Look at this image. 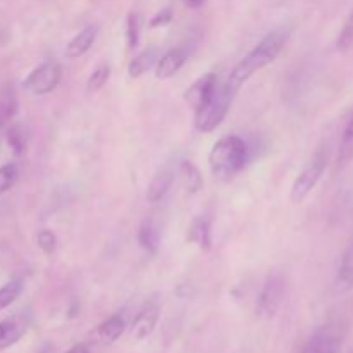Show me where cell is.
<instances>
[{
  "instance_id": "6da1fadb",
  "label": "cell",
  "mask_w": 353,
  "mask_h": 353,
  "mask_svg": "<svg viewBox=\"0 0 353 353\" xmlns=\"http://www.w3.org/2000/svg\"><path fill=\"white\" fill-rule=\"evenodd\" d=\"M290 37L288 28H278V30H272L238 62L233 68V71L228 76L226 83L233 90H240L252 76L257 71L264 69L265 65L271 64L272 61L278 59V55L281 54L283 47L286 45Z\"/></svg>"
},
{
  "instance_id": "7a4b0ae2",
  "label": "cell",
  "mask_w": 353,
  "mask_h": 353,
  "mask_svg": "<svg viewBox=\"0 0 353 353\" xmlns=\"http://www.w3.org/2000/svg\"><path fill=\"white\" fill-rule=\"evenodd\" d=\"M248 161V147L236 134H230L214 143L209 154L210 172L219 181H230Z\"/></svg>"
},
{
  "instance_id": "3957f363",
  "label": "cell",
  "mask_w": 353,
  "mask_h": 353,
  "mask_svg": "<svg viewBox=\"0 0 353 353\" xmlns=\"http://www.w3.org/2000/svg\"><path fill=\"white\" fill-rule=\"evenodd\" d=\"M234 95H236V90L231 88L226 81L219 83L217 88L214 90L212 97L202 107L195 110L193 124H195L196 131L210 133V131L216 130L223 123L224 117L228 116V110H230L231 103H233Z\"/></svg>"
},
{
  "instance_id": "277c9868",
  "label": "cell",
  "mask_w": 353,
  "mask_h": 353,
  "mask_svg": "<svg viewBox=\"0 0 353 353\" xmlns=\"http://www.w3.org/2000/svg\"><path fill=\"white\" fill-rule=\"evenodd\" d=\"M327 162H330V155L324 147H321L319 150L314 154V157L307 162L305 168L300 171V174L296 176V179L292 185V192H290V200L293 203H302L307 196L310 195L314 188L317 186V183L323 178L324 171L327 168Z\"/></svg>"
},
{
  "instance_id": "5b68a950",
  "label": "cell",
  "mask_w": 353,
  "mask_h": 353,
  "mask_svg": "<svg viewBox=\"0 0 353 353\" xmlns=\"http://www.w3.org/2000/svg\"><path fill=\"white\" fill-rule=\"evenodd\" d=\"M345 338V326L340 321H331L317 327L299 353H340Z\"/></svg>"
},
{
  "instance_id": "8992f818",
  "label": "cell",
  "mask_w": 353,
  "mask_h": 353,
  "mask_svg": "<svg viewBox=\"0 0 353 353\" xmlns=\"http://www.w3.org/2000/svg\"><path fill=\"white\" fill-rule=\"evenodd\" d=\"M286 293V283L279 272H271L265 278L264 285H262L261 292H259L257 303H255V310L257 316L262 319H272L278 314L279 307H281L283 299Z\"/></svg>"
},
{
  "instance_id": "52a82bcc",
  "label": "cell",
  "mask_w": 353,
  "mask_h": 353,
  "mask_svg": "<svg viewBox=\"0 0 353 353\" xmlns=\"http://www.w3.org/2000/svg\"><path fill=\"white\" fill-rule=\"evenodd\" d=\"M62 69L57 62L47 61L34 68L30 74L24 78L23 88L26 90L30 95L43 97L47 93L54 92L57 85L61 83Z\"/></svg>"
},
{
  "instance_id": "ba28073f",
  "label": "cell",
  "mask_w": 353,
  "mask_h": 353,
  "mask_svg": "<svg viewBox=\"0 0 353 353\" xmlns=\"http://www.w3.org/2000/svg\"><path fill=\"white\" fill-rule=\"evenodd\" d=\"M159 316H161V300L159 295H152L150 299L145 300L141 309L138 310L133 324H131V336L137 341H143L154 333L157 326Z\"/></svg>"
},
{
  "instance_id": "9c48e42d",
  "label": "cell",
  "mask_w": 353,
  "mask_h": 353,
  "mask_svg": "<svg viewBox=\"0 0 353 353\" xmlns=\"http://www.w3.org/2000/svg\"><path fill=\"white\" fill-rule=\"evenodd\" d=\"M217 85H219V78H217V74H214V72H207V74L200 76V78L185 92L186 103H188L193 110H196L212 97Z\"/></svg>"
},
{
  "instance_id": "30bf717a",
  "label": "cell",
  "mask_w": 353,
  "mask_h": 353,
  "mask_svg": "<svg viewBox=\"0 0 353 353\" xmlns=\"http://www.w3.org/2000/svg\"><path fill=\"white\" fill-rule=\"evenodd\" d=\"M176 168L172 162H165L161 169L154 174L152 181L147 186V200L150 203H159L171 190L174 183Z\"/></svg>"
},
{
  "instance_id": "8fae6325",
  "label": "cell",
  "mask_w": 353,
  "mask_h": 353,
  "mask_svg": "<svg viewBox=\"0 0 353 353\" xmlns=\"http://www.w3.org/2000/svg\"><path fill=\"white\" fill-rule=\"evenodd\" d=\"M28 326H30V319L23 314L3 319L0 323V350H7L16 345L26 334Z\"/></svg>"
},
{
  "instance_id": "7c38bea8",
  "label": "cell",
  "mask_w": 353,
  "mask_h": 353,
  "mask_svg": "<svg viewBox=\"0 0 353 353\" xmlns=\"http://www.w3.org/2000/svg\"><path fill=\"white\" fill-rule=\"evenodd\" d=\"M188 59V50L183 47L171 48L165 52L157 62H155V78L157 79H169L179 72V69L185 65Z\"/></svg>"
},
{
  "instance_id": "4fadbf2b",
  "label": "cell",
  "mask_w": 353,
  "mask_h": 353,
  "mask_svg": "<svg viewBox=\"0 0 353 353\" xmlns=\"http://www.w3.org/2000/svg\"><path fill=\"white\" fill-rule=\"evenodd\" d=\"M126 327V317H124L123 314H114V316H110L109 319H105L99 327H97V338H99L103 345H112L123 336Z\"/></svg>"
},
{
  "instance_id": "5bb4252c",
  "label": "cell",
  "mask_w": 353,
  "mask_h": 353,
  "mask_svg": "<svg viewBox=\"0 0 353 353\" xmlns=\"http://www.w3.org/2000/svg\"><path fill=\"white\" fill-rule=\"evenodd\" d=\"M212 219L209 216H200L193 219L188 228V241L199 245L202 250H210L212 245Z\"/></svg>"
},
{
  "instance_id": "9a60e30c",
  "label": "cell",
  "mask_w": 353,
  "mask_h": 353,
  "mask_svg": "<svg viewBox=\"0 0 353 353\" xmlns=\"http://www.w3.org/2000/svg\"><path fill=\"white\" fill-rule=\"evenodd\" d=\"M334 285L338 292H348L353 288V241L348 243V247L341 254Z\"/></svg>"
},
{
  "instance_id": "2e32d148",
  "label": "cell",
  "mask_w": 353,
  "mask_h": 353,
  "mask_svg": "<svg viewBox=\"0 0 353 353\" xmlns=\"http://www.w3.org/2000/svg\"><path fill=\"white\" fill-rule=\"evenodd\" d=\"M97 38V28L95 26H86L72 38L71 41L65 47V57L69 59H78L81 55H85L86 52L92 48V45L95 43Z\"/></svg>"
},
{
  "instance_id": "e0dca14e",
  "label": "cell",
  "mask_w": 353,
  "mask_h": 353,
  "mask_svg": "<svg viewBox=\"0 0 353 353\" xmlns=\"http://www.w3.org/2000/svg\"><path fill=\"white\" fill-rule=\"evenodd\" d=\"M17 107H19V100H17V93L12 83H6L3 86H0V126H6L16 117Z\"/></svg>"
},
{
  "instance_id": "ac0fdd59",
  "label": "cell",
  "mask_w": 353,
  "mask_h": 353,
  "mask_svg": "<svg viewBox=\"0 0 353 353\" xmlns=\"http://www.w3.org/2000/svg\"><path fill=\"white\" fill-rule=\"evenodd\" d=\"M138 243L147 254H157L159 243H161V231L152 219H145L141 226L138 228Z\"/></svg>"
},
{
  "instance_id": "d6986e66",
  "label": "cell",
  "mask_w": 353,
  "mask_h": 353,
  "mask_svg": "<svg viewBox=\"0 0 353 353\" xmlns=\"http://www.w3.org/2000/svg\"><path fill=\"white\" fill-rule=\"evenodd\" d=\"M157 59H159L157 47H150L147 48V50L141 52V54H138L137 57L130 62V68H128V74H130V78L137 79L140 78V76H143L145 72H148L152 68H154Z\"/></svg>"
},
{
  "instance_id": "ffe728a7",
  "label": "cell",
  "mask_w": 353,
  "mask_h": 353,
  "mask_svg": "<svg viewBox=\"0 0 353 353\" xmlns=\"http://www.w3.org/2000/svg\"><path fill=\"white\" fill-rule=\"evenodd\" d=\"M178 172H179V178H181L183 188L186 190V193H188V195H195V193H199V190L202 188L203 185V179H202V174H200L199 168H196L193 162L183 161L181 164H179Z\"/></svg>"
},
{
  "instance_id": "44dd1931",
  "label": "cell",
  "mask_w": 353,
  "mask_h": 353,
  "mask_svg": "<svg viewBox=\"0 0 353 353\" xmlns=\"http://www.w3.org/2000/svg\"><path fill=\"white\" fill-rule=\"evenodd\" d=\"M353 161V112L341 133L340 147H338V164L345 165Z\"/></svg>"
},
{
  "instance_id": "7402d4cb",
  "label": "cell",
  "mask_w": 353,
  "mask_h": 353,
  "mask_svg": "<svg viewBox=\"0 0 353 353\" xmlns=\"http://www.w3.org/2000/svg\"><path fill=\"white\" fill-rule=\"evenodd\" d=\"M23 292V281L21 279H10L9 283L0 288V310L7 309L17 300V296Z\"/></svg>"
},
{
  "instance_id": "603a6c76",
  "label": "cell",
  "mask_w": 353,
  "mask_h": 353,
  "mask_svg": "<svg viewBox=\"0 0 353 353\" xmlns=\"http://www.w3.org/2000/svg\"><path fill=\"white\" fill-rule=\"evenodd\" d=\"M110 76V68L107 64H102L99 65V68L95 69V71L90 74L88 81H86V92L88 93H95L99 92V90H102L103 86H105L107 79H109Z\"/></svg>"
},
{
  "instance_id": "cb8c5ba5",
  "label": "cell",
  "mask_w": 353,
  "mask_h": 353,
  "mask_svg": "<svg viewBox=\"0 0 353 353\" xmlns=\"http://www.w3.org/2000/svg\"><path fill=\"white\" fill-rule=\"evenodd\" d=\"M336 48L340 52H348L353 48V9L350 10V14H348L340 34H338Z\"/></svg>"
},
{
  "instance_id": "d4e9b609",
  "label": "cell",
  "mask_w": 353,
  "mask_h": 353,
  "mask_svg": "<svg viewBox=\"0 0 353 353\" xmlns=\"http://www.w3.org/2000/svg\"><path fill=\"white\" fill-rule=\"evenodd\" d=\"M126 40L128 47L133 50L140 41V16L137 12H130L126 21Z\"/></svg>"
},
{
  "instance_id": "484cf974",
  "label": "cell",
  "mask_w": 353,
  "mask_h": 353,
  "mask_svg": "<svg viewBox=\"0 0 353 353\" xmlns=\"http://www.w3.org/2000/svg\"><path fill=\"white\" fill-rule=\"evenodd\" d=\"M17 181V165L6 164L0 168V195L9 192Z\"/></svg>"
},
{
  "instance_id": "4316f807",
  "label": "cell",
  "mask_w": 353,
  "mask_h": 353,
  "mask_svg": "<svg viewBox=\"0 0 353 353\" xmlns=\"http://www.w3.org/2000/svg\"><path fill=\"white\" fill-rule=\"evenodd\" d=\"M37 245L45 255H52L57 248V238H55L54 231L50 230H40L37 233Z\"/></svg>"
},
{
  "instance_id": "83f0119b",
  "label": "cell",
  "mask_w": 353,
  "mask_h": 353,
  "mask_svg": "<svg viewBox=\"0 0 353 353\" xmlns=\"http://www.w3.org/2000/svg\"><path fill=\"white\" fill-rule=\"evenodd\" d=\"M7 143L12 148L14 154H23L26 150V137H24V131L21 130V126L10 128L9 133H7Z\"/></svg>"
},
{
  "instance_id": "f1b7e54d",
  "label": "cell",
  "mask_w": 353,
  "mask_h": 353,
  "mask_svg": "<svg viewBox=\"0 0 353 353\" xmlns=\"http://www.w3.org/2000/svg\"><path fill=\"white\" fill-rule=\"evenodd\" d=\"M172 19V10L169 9V7H165V9L159 10L157 14H155L154 17H152L150 21V26L152 28H157V26H165V24L171 23Z\"/></svg>"
},
{
  "instance_id": "f546056e",
  "label": "cell",
  "mask_w": 353,
  "mask_h": 353,
  "mask_svg": "<svg viewBox=\"0 0 353 353\" xmlns=\"http://www.w3.org/2000/svg\"><path fill=\"white\" fill-rule=\"evenodd\" d=\"M65 353H92V352H90V348L86 347L85 343H79V345H74L72 348H69Z\"/></svg>"
},
{
  "instance_id": "4dcf8cb0",
  "label": "cell",
  "mask_w": 353,
  "mask_h": 353,
  "mask_svg": "<svg viewBox=\"0 0 353 353\" xmlns=\"http://www.w3.org/2000/svg\"><path fill=\"white\" fill-rule=\"evenodd\" d=\"M203 2H205V0H185V3L190 9H199V7L203 6Z\"/></svg>"
},
{
  "instance_id": "1f68e13d",
  "label": "cell",
  "mask_w": 353,
  "mask_h": 353,
  "mask_svg": "<svg viewBox=\"0 0 353 353\" xmlns=\"http://www.w3.org/2000/svg\"><path fill=\"white\" fill-rule=\"evenodd\" d=\"M37 353H50V347H48V345H43Z\"/></svg>"
}]
</instances>
